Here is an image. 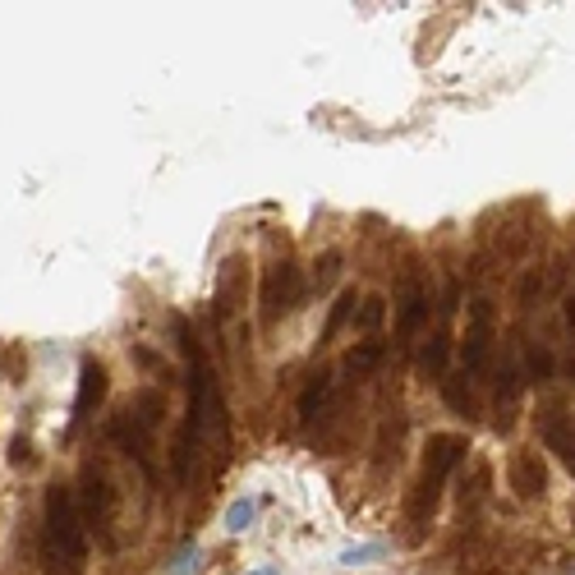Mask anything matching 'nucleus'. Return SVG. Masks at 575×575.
Here are the masks:
<instances>
[{"mask_svg": "<svg viewBox=\"0 0 575 575\" xmlns=\"http://www.w3.org/2000/svg\"><path fill=\"white\" fill-rule=\"evenodd\" d=\"M368 557H382V548H377V544H355V548H345V553H341V562H345V566L368 562Z\"/></svg>", "mask_w": 575, "mask_h": 575, "instance_id": "23", "label": "nucleus"}, {"mask_svg": "<svg viewBox=\"0 0 575 575\" xmlns=\"http://www.w3.org/2000/svg\"><path fill=\"white\" fill-rule=\"evenodd\" d=\"M106 387H111L106 368H102L97 359H84V368H79V392H74V424H84V419L106 401Z\"/></svg>", "mask_w": 575, "mask_h": 575, "instance_id": "10", "label": "nucleus"}, {"mask_svg": "<svg viewBox=\"0 0 575 575\" xmlns=\"http://www.w3.org/2000/svg\"><path fill=\"white\" fill-rule=\"evenodd\" d=\"M470 392H474V387H470L460 373H447V377H442V396H447V405H451L456 414H470V410H474Z\"/></svg>", "mask_w": 575, "mask_h": 575, "instance_id": "16", "label": "nucleus"}, {"mask_svg": "<svg viewBox=\"0 0 575 575\" xmlns=\"http://www.w3.org/2000/svg\"><path fill=\"white\" fill-rule=\"evenodd\" d=\"M336 272H341V253H323V258H318V272H314V286L327 290V286L336 281Z\"/></svg>", "mask_w": 575, "mask_h": 575, "instance_id": "21", "label": "nucleus"}, {"mask_svg": "<svg viewBox=\"0 0 575 575\" xmlns=\"http://www.w3.org/2000/svg\"><path fill=\"white\" fill-rule=\"evenodd\" d=\"M548 377H553V350H548V345H534V350H529V382H539V387H544Z\"/></svg>", "mask_w": 575, "mask_h": 575, "instance_id": "19", "label": "nucleus"}, {"mask_svg": "<svg viewBox=\"0 0 575 575\" xmlns=\"http://www.w3.org/2000/svg\"><path fill=\"white\" fill-rule=\"evenodd\" d=\"M382 314H387V304H382V299H364V309H359V327H364V332H373V327L382 323Z\"/></svg>", "mask_w": 575, "mask_h": 575, "instance_id": "22", "label": "nucleus"}, {"mask_svg": "<svg viewBox=\"0 0 575 575\" xmlns=\"http://www.w3.org/2000/svg\"><path fill=\"white\" fill-rule=\"evenodd\" d=\"M539 433H544V447L566 465V474L575 479V419L571 414H562V410H548L544 414V424H539Z\"/></svg>", "mask_w": 575, "mask_h": 575, "instance_id": "9", "label": "nucleus"}, {"mask_svg": "<svg viewBox=\"0 0 575 575\" xmlns=\"http://www.w3.org/2000/svg\"><path fill=\"white\" fill-rule=\"evenodd\" d=\"M175 336H180V350H184V364H189V410H184V429H180L175 451H171V465H175V479L189 483L208 442L217 451H226L230 414H226V401H221V382H217L203 345L194 341V332H189L184 318H175Z\"/></svg>", "mask_w": 575, "mask_h": 575, "instance_id": "1", "label": "nucleus"}, {"mask_svg": "<svg viewBox=\"0 0 575 575\" xmlns=\"http://www.w3.org/2000/svg\"><path fill=\"white\" fill-rule=\"evenodd\" d=\"M566 332H575V295L566 299Z\"/></svg>", "mask_w": 575, "mask_h": 575, "instance_id": "25", "label": "nucleus"}, {"mask_svg": "<svg viewBox=\"0 0 575 575\" xmlns=\"http://www.w3.org/2000/svg\"><path fill=\"white\" fill-rule=\"evenodd\" d=\"M253 575H277V571H253Z\"/></svg>", "mask_w": 575, "mask_h": 575, "instance_id": "26", "label": "nucleus"}, {"mask_svg": "<svg viewBox=\"0 0 575 575\" xmlns=\"http://www.w3.org/2000/svg\"><path fill=\"white\" fill-rule=\"evenodd\" d=\"M465 438H456V433H438V438H429V451H424V470H419V483H414V492H410V525L414 529H424L429 520H433V511H438V497H442V483L456 474V465L465 460Z\"/></svg>", "mask_w": 575, "mask_h": 575, "instance_id": "3", "label": "nucleus"}, {"mask_svg": "<svg viewBox=\"0 0 575 575\" xmlns=\"http://www.w3.org/2000/svg\"><path fill=\"white\" fill-rule=\"evenodd\" d=\"M516 401H520V364L516 355H507L502 368H497V429H511Z\"/></svg>", "mask_w": 575, "mask_h": 575, "instance_id": "11", "label": "nucleus"}, {"mask_svg": "<svg viewBox=\"0 0 575 575\" xmlns=\"http://www.w3.org/2000/svg\"><path fill=\"white\" fill-rule=\"evenodd\" d=\"M429 309H433V295L424 290V281H419L414 272H405L401 281V299H396V345L401 350H410L419 327L429 323Z\"/></svg>", "mask_w": 575, "mask_h": 575, "instance_id": "8", "label": "nucleus"}, {"mask_svg": "<svg viewBox=\"0 0 575 575\" xmlns=\"http://www.w3.org/2000/svg\"><path fill=\"white\" fill-rule=\"evenodd\" d=\"M511 488H516L520 497H544L548 474H544V465H539V456H534V451L511 456Z\"/></svg>", "mask_w": 575, "mask_h": 575, "instance_id": "12", "label": "nucleus"}, {"mask_svg": "<svg viewBox=\"0 0 575 575\" xmlns=\"http://www.w3.org/2000/svg\"><path fill=\"white\" fill-rule=\"evenodd\" d=\"M42 544H47V562L60 575H79L84 557H88V525L79 511V497H74L69 483H51L47 488V502H42Z\"/></svg>", "mask_w": 575, "mask_h": 575, "instance_id": "2", "label": "nucleus"}, {"mask_svg": "<svg viewBox=\"0 0 575 575\" xmlns=\"http://www.w3.org/2000/svg\"><path fill=\"white\" fill-rule=\"evenodd\" d=\"M79 511L102 544H115V488L97 465H84L79 474Z\"/></svg>", "mask_w": 575, "mask_h": 575, "instance_id": "5", "label": "nucleus"}, {"mask_svg": "<svg viewBox=\"0 0 575 575\" xmlns=\"http://www.w3.org/2000/svg\"><path fill=\"white\" fill-rule=\"evenodd\" d=\"M258 304H262V323L267 327H272L281 314H290L299 304V267L295 262H272V267H267Z\"/></svg>", "mask_w": 575, "mask_h": 575, "instance_id": "7", "label": "nucleus"}, {"mask_svg": "<svg viewBox=\"0 0 575 575\" xmlns=\"http://www.w3.org/2000/svg\"><path fill=\"white\" fill-rule=\"evenodd\" d=\"M488 350H492V304L474 299L470 304V323H465V345H460V368H456L470 387L488 368Z\"/></svg>", "mask_w": 575, "mask_h": 575, "instance_id": "6", "label": "nucleus"}, {"mask_svg": "<svg viewBox=\"0 0 575 575\" xmlns=\"http://www.w3.org/2000/svg\"><path fill=\"white\" fill-rule=\"evenodd\" d=\"M355 314V295L345 290V295H336V304H332V314H327V327H323V341H336V332L345 327V318Z\"/></svg>", "mask_w": 575, "mask_h": 575, "instance_id": "17", "label": "nucleus"}, {"mask_svg": "<svg viewBox=\"0 0 575 575\" xmlns=\"http://www.w3.org/2000/svg\"><path fill=\"white\" fill-rule=\"evenodd\" d=\"M382 364V341H359L350 355H345V373H355V377H364V373H373Z\"/></svg>", "mask_w": 575, "mask_h": 575, "instance_id": "15", "label": "nucleus"}, {"mask_svg": "<svg viewBox=\"0 0 575 575\" xmlns=\"http://www.w3.org/2000/svg\"><path fill=\"white\" fill-rule=\"evenodd\" d=\"M447 355H451V323H438V332L429 336L424 359H419V373L433 377V382H442V377H447Z\"/></svg>", "mask_w": 575, "mask_h": 575, "instance_id": "13", "label": "nucleus"}, {"mask_svg": "<svg viewBox=\"0 0 575 575\" xmlns=\"http://www.w3.org/2000/svg\"><path fill=\"white\" fill-rule=\"evenodd\" d=\"M199 571V548L194 544H184L171 562H166V575H194Z\"/></svg>", "mask_w": 575, "mask_h": 575, "instance_id": "20", "label": "nucleus"}, {"mask_svg": "<svg viewBox=\"0 0 575 575\" xmlns=\"http://www.w3.org/2000/svg\"><path fill=\"white\" fill-rule=\"evenodd\" d=\"M157 410H162V396L147 392V396H138V405H129V410L111 424V438L120 442V451L143 470L147 483H157V456H152V429H157Z\"/></svg>", "mask_w": 575, "mask_h": 575, "instance_id": "4", "label": "nucleus"}, {"mask_svg": "<svg viewBox=\"0 0 575 575\" xmlns=\"http://www.w3.org/2000/svg\"><path fill=\"white\" fill-rule=\"evenodd\" d=\"M327 396H332V373H327V368H318L309 382H304V392H299V410H295V414H299V424H309V419L323 410V401H327Z\"/></svg>", "mask_w": 575, "mask_h": 575, "instance_id": "14", "label": "nucleus"}, {"mask_svg": "<svg viewBox=\"0 0 575 575\" xmlns=\"http://www.w3.org/2000/svg\"><path fill=\"white\" fill-rule=\"evenodd\" d=\"M10 460H14V465H23V460H28V442H23V438H14V451H10Z\"/></svg>", "mask_w": 575, "mask_h": 575, "instance_id": "24", "label": "nucleus"}, {"mask_svg": "<svg viewBox=\"0 0 575 575\" xmlns=\"http://www.w3.org/2000/svg\"><path fill=\"white\" fill-rule=\"evenodd\" d=\"M253 516H258V502H253V497H240V502H230V511H226V529L244 534L253 525Z\"/></svg>", "mask_w": 575, "mask_h": 575, "instance_id": "18", "label": "nucleus"}]
</instances>
